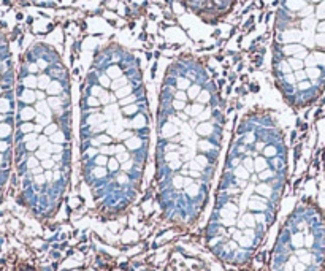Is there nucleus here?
Masks as SVG:
<instances>
[{"mask_svg": "<svg viewBox=\"0 0 325 271\" xmlns=\"http://www.w3.org/2000/svg\"><path fill=\"white\" fill-rule=\"evenodd\" d=\"M110 168H111V170H116V168H118L116 160H111V162H110Z\"/></svg>", "mask_w": 325, "mask_h": 271, "instance_id": "f257e3e1", "label": "nucleus"}]
</instances>
